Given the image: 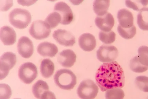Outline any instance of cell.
<instances>
[{"mask_svg":"<svg viewBox=\"0 0 148 99\" xmlns=\"http://www.w3.org/2000/svg\"><path fill=\"white\" fill-rule=\"evenodd\" d=\"M96 82L102 92L114 88H123L125 86L124 71L116 62L103 64L97 70Z\"/></svg>","mask_w":148,"mask_h":99,"instance_id":"obj_1","label":"cell"},{"mask_svg":"<svg viewBox=\"0 0 148 99\" xmlns=\"http://www.w3.org/2000/svg\"><path fill=\"white\" fill-rule=\"evenodd\" d=\"M56 84L60 89L65 90L73 89L77 83V77L74 73L67 69L57 71L54 76Z\"/></svg>","mask_w":148,"mask_h":99,"instance_id":"obj_2","label":"cell"},{"mask_svg":"<svg viewBox=\"0 0 148 99\" xmlns=\"http://www.w3.org/2000/svg\"><path fill=\"white\" fill-rule=\"evenodd\" d=\"M32 17L30 12L25 9L16 8L10 13L9 21L15 28L19 29L26 28L31 22Z\"/></svg>","mask_w":148,"mask_h":99,"instance_id":"obj_3","label":"cell"},{"mask_svg":"<svg viewBox=\"0 0 148 99\" xmlns=\"http://www.w3.org/2000/svg\"><path fill=\"white\" fill-rule=\"evenodd\" d=\"M98 93V86L89 79L82 81L77 89L78 96L82 99H94Z\"/></svg>","mask_w":148,"mask_h":99,"instance_id":"obj_4","label":"cell"},{"mask_svg":"<svg viewBox=\"0 0 148 99\" xmlns=\"http://www.w3.org/2000/svg\"><path fill=\"white\" fill-rule=\"evenodd\" d=\"M29 32L36 39L42 40L49 36L51 30L46 21L38 20L32 23Z\"/></svg>","mask_w":148,"mask_h":99,"instance_id":"obj_5","label":"cell"},{"mask_svg":"<svg viewBox=\"0 0 148 99\" xmlns=\"http://www.w3.org/2000/svg\"><path fill=\"white\" fill-rule=\"evenodd\" d=\"M38 75L37 69L32 63L26 62L19 67L18 76L20 80L26 84H30L36 79Z\"/></svg>","mask_w":148,"mask_h":99,"instance_id":"obj_6","label":"cell"},{"mask_svg":"<svg viewBox=\"0 0 148 99\" xmlns=\"http://www.w3.org/2000/svg\"><path fill=\"white\" fill-rule=\"evenodd\" d=\"M16 61L17 57L14 53L8 52L2 55L0 60L1 80L7 77L10 70L16 65Z\"/></svg>","mask_w":148,"mask_h":99,"instance_id":"obj_7","label":"cell"},{"mask_svg":"<svg viewBox=\"0 0 148 99\" xmlns=\"http://www.w3.org/2000/svg\"><path fill=\"white\" fill-rule=\"evenodd\" d=\"M118 50L116 47L112 45H103L97 51L98 59L102 62H113L117 58Z\"/></svg>","mask_w":148,"mask_h":99,"instance_id":"obj_8","label":"cell"},{"mask_svg":"<svg viewBox=\"0 0 148 99\" xmlns=\"http://www.w3.org/2000/svg\"><path fill=\"white\" fill-rule=\"evenodd\" d=\"M53 37L59 44L65 46H72L75 43L73 34L64 29H58L54 31Z\"/></svg>","mask_w":148,"mask_h":99,"instance_id":"obj_9","label":"cell"},{"mask_svg":"<svg viewBox=\"0 0 148 99\" xmlns=\"http://www.w3.org/2000/svg\"><path fill=\"white\" fill-rule=\"evenodd\" d=\"M54 10L59 13L61 16L60 24L64 25H69L73 19V12L71 8L65 3L59 2L55 5Z\"/></svg>","mask_w":148,"mask_h":99,"instance_id":"obj_10","label":"cell"},{"mask_svg":"<svg viewBox=\"0 0 148 99\" xmlns=\"http://www.w3.org/2000/svg\"><path fill=\"white\" fill-rule=\"evenodd\" d=\"M17 48L18 53L23 57L29 58L34 53V46L28 37L23 36L18 41Z\"/></svg>","mask_w":148,"mask_h":99,"instance_id":"obj_11","label":"cell"},{"mask_svg":"<svg viewBox=\"0 0 148 99\" xmlns=\"http://www.w3.org/2000/svg\"><path fill=\"white\" fill-rule=\"evenodd\" d=\"M95 23L97 27L102 31L109 32L111 31L114 26V20L112 14L108 12L103 16L96 17Z\"/></svg>","mask_w":148,"mask_h":99,"instance_id":"obj_12","label":"cell"},{"mask_svg":"<svg viewBox=\"0 0 148 99\" xmlns=\"http://www.w3.org/2000/svg\"><path fill=\"white\" fill-rule=\"evenodd\" d=\"M76 55L72 50H63L59 53L57 61L64 67L70 68L73 66L76 62Z\"/></svg>","mask_w":148,"mask_h":99,"instance_id":"obj_13","label":"cell"},{"mask_svg":"<svg viewBox=\"0 0 148 99\" xmlns=\"http://www.w3.org/2000/svg\"><path fill=\"white\" fill-rule=\"evenodd\" d=\"M79 44L86 52H90L95 48L97 41L93 35L89 33L83 34L79 39Z\"/></svg>","mask_w":148,"mask_h":99,"instance_id":"obj_14","label":"cell"},{"mask_svg":"<svg viewBox=\"0 0 148 99\" xmlns=\"http://www.w3.org/2000/svg\"><path fill=\"white\" fill-rule=\"evenodd\" d=\"M1 39L4 45L10 46L16 41V33L11 27L5 26L1 29Z\"/></svg>","mask_w":148,"mask_h":99,"instance_id":"obj_15","label":"cell"},{"mask_svg":"<svg viewBox=\"0 0 148 99\" xmlns=\"http://www.w3.org/2000/svg\"><path fill=\"white\" fill-rule=\"evenodd\" d=\"M37 52L43 57H53L58 52V48L54 44L48 42H42L38 46Z\"/></svg>","mask_w":148,"mask_h":99,"instance_id":"obj_16","label":"cell"},{"mask_svg":"<svg viewBox=\"0 0 148 99\" xmlns=\"http://www.w3.org/2000/svg\"><path fill=\"white\" fill-rule=\"evenodd\" d=\"M117 18L122 28H130L134 26V18L132 13L128 10L122 9L119 11Z\"/></svg>","mask_w":148,"mask_h":99,"instance_id":"obj_17","label":"cell"},{"mask_svg":"<svg viewBox=\"0 0 148 99\" xmlns=\"http://www.w3.org/2000/svg\"><path fill=\"white\" fill-rule=\"evenodd\" d=\"M40 69L43 77L48 79L51 77L53 74L55 70L54 64L50 60L45 59L42 61Z\"/></svg>","mask_w":148,"mask_h":99,"instance_id":"obj_18","label":"cell"},{"mask_svg":"<svg viewBox=\"0 0 148 99\" xmlns=\"http://www.w3.org/2000/svg\"><path fill=\"white\" fill-rule=\"evenodd\" d=\"M110 5V1H95L93 8L96 15L98 16H103L107 13Z\"/></svg>","mask_w":148,"mask_h":99,"instance_id":"obj_19","label":"cell"},{"mask_svg":"<svg viewBox=\"0 0 148 99\" xmlns=\"http://www.w3.org/2000/svg\"><path fill=\"white\" fill-rule=\"evenodd\" d=\"M137 23L141 30L148 31V8H143L140 10L137 17Z\"/></svg>","mask_w":148,"mask_h":99,"instance_id":"obj_20","label":"cell"},{"mask_svg":"<svg viewBox=\"0 0 148 99\" xmlns=\"http://www.w3.org/2000/svg\"><path fill=\"white\" fill-rule=\"evenodd\" d=\"M49 90V87L46 82L42 80H38L32 86V92L37 99H40L41 95L45 91Z\"/></svg>","mask_w":148,"mask_h":99,"instance_id":"obj_21","label":"cell"},{"mask_svg":"<svg viewBox=\"0 0 148 99\" xmlns=\"http://www.w3.org/2000/svg\"><path fill=\"white\" fill-rule=\"evenodd\" d=\"M117 31L121 37L126 39H130L133 38L136 33V29L134 26L130 28H122L119 25Z\"/></svg>","mask_w":148,"mask_h":99,"instance_id":"obj_22","label":"cell"},{"mask_svg":"<svg viewBox=\"0 0 148 99\" xmlns=\"http://www.w3.org/2000/svg\"><path fill=\"white\" fill-rule=\"evenodd\" d=\"M61 16L57 12H54L49 14L45 19V21L50 29L56 28L61 22Z\"/></svg>","mask_w":148,"mask_h":99,"instance_id":"obj_23","label":"cell"},{"mask_svg":"<svg viewBox=\"0 0 148 99\" xmlns=\"http://www.w3.org/2000/svg\"><path fill=\"white\" fill-rule=\"evenodd\" d=\"M130 67L132 71L137 73L144 72L148 69V67L144 66L140 62L138 55L131 60Z\"/></svg>","mask_w":148,"mask_h":99,"instance_id":"obj_24","label":"cell"},{"mask_svg":"<svg viewBox=\"0 0 148 99\" xmlns=\"http://www.w3.org/2000/svg\"><path fill=\"white\" fill-rule=\"evenodd\" d=\"M124 97L125 93L120 88L109 89L106 91V99H123Z\"/></svg>","mask_w":148,"mask_h":99,"instance_id":"obj_25","label":"cell"},{"mask_svg":"<svg viewBox=\"0 0 148 99\" xmlns=\"http://www.w3.org/2000/svg\"><path fill=\"white\" fill-rule=\"evenodd\" d=\"M99 37L100 41L105 44H112L116 39V34L112 31L109 32L101 31L99 33Z\"/></svg>","mask_w":148,"mask_h":99,"instance_id":"obj_26","label":"cell"},{"mask_svg":"<svg viewBox=\"0 0 148 99\" xmlns=\"http://www.w3.org/2000/svg\"><path fill=\"white\" fill-rule=\"evenodd\" d=\"M125 3L129 8L138 11L148 5V1H126Z\"/></svg>","mask_w":148,"mask_h":99,"instance_id":"obj_27","label":"cell"},{"mask_svg":"<svg viewBox=\"0 0 148 99\" xmlns=\"http://www.w3.org/2000/svg\"><path fill=\"white\" fill-rule=\"evenodd\" d=\"M138 53L140 62L144 66L148 67V47L146 46L139 47Z\"/></svg>","mask_w":148,"mask_h":99,"instance_id":"obj_28","label":"cell"},{"mask_svg":"<svg viewBox=\"0 0 148 99\" xmlns=\"http://www.w3.org/2000/svg\"><path fill=\"white\" fill-rule=\"evenodd\" d=\"M135 82L139 90L144 92H148V77L138 76L136 78Z\"/></svg>","mask_w":148,"mask_h":99,"instance_id":"obj_29","label":"cell"},{"mask_svg":"<svg viewBox=\"0 0 148 99\" xmlns=\"http://www.w3.org/2000/svg\"><path fill=\"white\" fill-rule=\"evenodd\" d=\"M0 86V99L10 98L12 94V90L10 87L6 84H1Z\"/></svg>","mask_w":148,"mask_h":99,"instance_id":"obj_30","label":"cell"},{"mask_svg":"<svg viewBox=\"0 0 148 99\" xmlns=\"http://www.w3.org/2000/svg\"><path fill=\"white\" fill-rule=\"evenodd\" d=\"M40 99H56L54 93L49 90L45 91L42 94Z\"/></svg>","mask_w":148,"mask_h":99,"instance_id":"obj_31","label":"cell"},{"mask_svg":"<svg viewBox=\"0 0 148 99\" xmlns=\"http://www.w3.org/2000/svg\"><path fill=\"white\" fill-rule=\"evenodd\" d=\"M18 3L20 4V5H26L27 4V6H29V5H32V4H33L34 3V1H18Z\"/></svg>","mask_w":148,"mask_h":99,"instance_id":"obj_32","label":"cell"},{"mask_svg":"<svg viewBox=\"0 0 148 99\" xmlns=\"http://www.w3.org/2000/svg\"><path fill=\"white\" fill-rule=\"evenodd\" d=\"M22 99L19 98H15V99Z\"/></svg>","mask_w":148,"mask_h":99,"instance_id":"obj_33","label":"cell"},{"mask_svg":"<svg viewBox=\"0 0 148 99\" xmlns=\"http://www.w3.org/2000/svg\"></svg>","mask_w":148,"mask_h":99,"instance_id":"obj_34","label":"cell"}]
</instances>
